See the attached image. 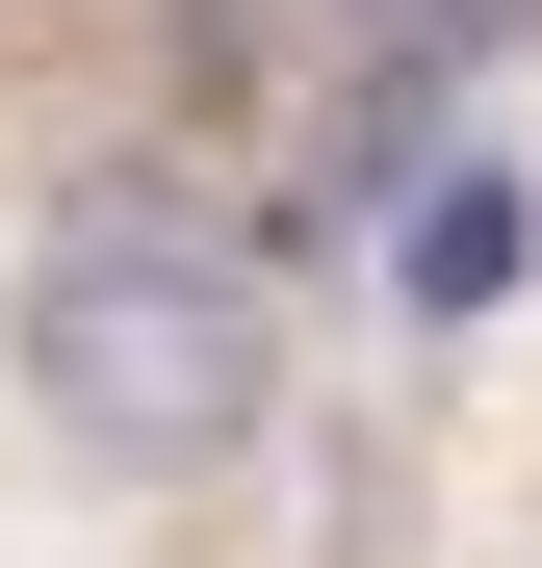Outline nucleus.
I'll return each mask as SVG.
<instances>
[{
	"label": "nucleus",
	"mask_w": 542,
	"mask_h": 568,
	"mask_svg": "<svg viewBox=\"0 0 542 568\" xmlns=\"http://www.w3.org/2000/svg\"><path fill=\"white\" fill-rule=\"evenodd\" d=\"M0 362H27V414L104 465V491H207V465L285 414V233L207 207V181H52L27 258H0Z\"/></svg>",
	"instance_id": "nucleus-1"
},
{
	"label": "nucleus",
	"mask_w": 542,
	"mask_h": 568,
	"mask_svg": "<svg viewBox=\"0 0 542 568\" xmlns=\"http://www.w3.org/2000/svg\"><path fill=\"white\" fill-rule=\"evenodd\" d=\"M517 284H542V181H517V155H413V207H388V311H413V336H491Z\"/></svg>",
	"instance_id": "nucleus-2"
},
{
	"label": "nucleus",
	"mask_w": 542,
	"mask_h": 568,
	"mask_svg": "<svg viewBox=\"0 0 542 568\" xmlns=\"http://www.w3.org/2000/svg\"><path fill=\"white\" fill-rule=\"evenodd\" d=\"M336 27H361V78H413V104H439V78H491L542 0H336Z\"/></svg>",
	"instance_id": "nucleus-3"
}]
</instances>
